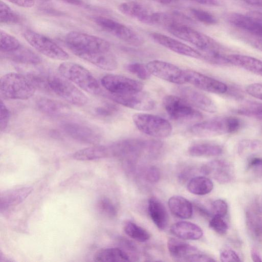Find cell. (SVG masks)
I'll return each mask as SVG.
<instances>
[{
  "mask_svg": "<svg viewBox=\"0 0 262 262\" xmlns=\"http://www.w3.org/2000/svg\"><path fill=\"white\" fill-rule=\"evenodd\" d=\"M38 88L51 92L67 102L79 106L85 104L86 96L61 75L42 73Z\"/></svg>",
  "mask_w": 262,
  "mask_h": 262,
  "instance_id": "obj_1",
  "label": "cell"
},
{
  "mask_svg": "<svg viewBox=\"0 0 262 262\" xmlns=\"http://www.w3.org/2000/svg\"><path fill=\"white\" fill-rule=\"evenodd\" d=\"M35 90L31 81L21 74L11 72L1 78L0 92L5 98L26 100L34 95Z\"/></svg>",
  "mask_w": 262,
  "mask_h": 262,
  "instance_id": "obj_2",
  "label": "cell"
},
{
  "mask_svg": "<svg viewBox=\"0 0 262 262\" xmlns=\"http://www.w3.org/2000/svg\"><path fill=\"white\" fill-rule=\"evenodd\" d=\"M241 126L239 119L233 117H217L198 122L190 127V132L199 137H213L234 133Z\"/></svg>",
  "mask_w": 262,
  "mask_h": 262,
  "instance_id": "obj_3",
  "label": "cell"
},
{
  "mask_svg": "<svg viewBox=\"0 0 262 262\" xmlns=\"http://www.w3.org/2000/svg\"><path fill=\"white\" fill-rule=\"evenodd\" d=\"M108 146L110 156L120 158H134L143 153L158 151L162 143L157 140L128 139L114 143Z\"/></svg>",
  "mask_w": 262,
  "mask_h": 262,
  "instance_id": "obj_4",
  "label": "cell"
},
{
  "mask_svg": "<svg viewBox=\"0 0 262 262\" xmlns=\"http://www.w3.org/2000/svg\"><path fill=\"white\" fill-rule=\"evenodd\" d=\"M58 71L62 76L88 93L99 94L101 92L100 84L95 77L79 64L71 62L61 63L58 67Z\"/></svg>",
  "mask_w": 262,
  "mask_h": 262,
  "instance_id": "obj_5",
  "label": "cell"
},
{
  "mask_svg": "<svg viewBox=\"0 0 262 262\" xmlns=\"http://www.w3.org/2000/svg\"><path fill=\"white\" fill-rule=\"evenodd\" d=\"M66 42L74 54L78 52H105L110 49V44L107 40L77 31L69 32L66 37Z\"/></svg>",
  "mask_w": 262,
  "mask_h": 262,
  "instance_id": "obj_6",
  "label": "cell"
},
{
  "mask_svg": "<svg viewBox=\"0 0 262 262\" xmlns=\"http://www.w3.org/2000/svg\"><path fill=\"white\" fill-rule=\"evenodd\" d=\"M132 119L137 128L143 133L157 138L168 137L172 127L166 119L157 115L146 113H136Z\"/></svg>",
  "mask_w": 262,
  "mask_h": 262,
  "instance_id": "obj_7",
  "label": "cell"
},
{
  "mask_svg": "<svg viewBox=\"0 0 262 262\" xmlns=\"http://www.w3.org/2000/svg\"><path fill=\"white\" fill-rule=\"evenodd\" d=\"M163 106L171 119L178 121L192 122L201 120L203 115L181 97L165 96Z\"/></svg>",
  "mask_w": 262,
  "mask_h": 262,
  "instance_id": "obj_8",
  "label": "cell"
},
{
  "mask_svg": "<svg viewBox=\"0 0 262 262\" xmlns=\"http://www.w3.org/2000/svg\"><path fill=\"white\" fill-rule=\"evenodd\" d=\"M167 30L173 36L194 45L200 53L222 46L209 36L186 25L173 26Z\"/></svg>",
  "mask_w": 262,
  "mask_h": 262,
  "instance_id": "obj_9",
  "label": "cell"
},
{
  "mask_svg": "<svg viewBox=\"0 0 262 262\" xmlns=\"http://www.w3.org/2000/svg\"><path fill=\"white\" fill-rule=\"evenodd\" d=\"M93 20L103 30L130 45L138 47L144 42L141 35L122 23L103 16L95 17Z\"/></svg>",
  "mask_w": 262,
  "mask_h": 262,
  "instance_id": "obj_10",
  "label": "cell"
},
{
  "mask_svg": "<svg viewBox=\"0 0 262 262\" xmlns=\"http://www.w3.org/2000/svg\"><path fill=\"white\" fill-rule=\"evenodd\" d=\"M24 37L35 49L42 54L55 60H64L69 54L49 37L38 33L27 30Z\"/></svg>",
  "mask_w": 262,
  "mask_h": 262,
  "instance_id": "obj_11",
  "label": "cell"
},
{
  "mask_svg": "<svg viewBox=\"0 0 262 262\" xmlns=\"http://www.w3.org/2000/svg\"><path fill=\"white\" fill-rule=\"evenodd\" d=\"M226 18L234 27L262 38V12L256 11L246 14L232 12L228 13Z\"/></svg>",
  "mask_w": 262,
  "mask_h": 262,
  "instance_id": "obj_12",
  "label": "cell"
},
{
  "mask_svg": "<svg viewBox=\"0 0 262 262\" xmlns=\"http://www.w3.org/2000/svg\"><path fill=\"white\" fill-rule=\"evenodd\" d=\"M61 128L69 137L84 143L97 144L102 138V133L97 127L82 122H64Z\"/></svg>",
  "mask_w": 262,
  "mask_h": 262,
  "instance_id": "obj_13",
  "label": "cell"
},
{
  "mask_svg": "<svg viewBox=\"0 0 262 262\" xmlns=\"http://www.w3.org/2000/svg\"><path fill=\"white\" fill-rule=\"evenodd\" d=\"M102 86L111 94H123L142 91L143 84L139 81L116 74H107L101 79Z\"/></svg>",
  "mask_w": 262,
  "mask_h": 262,
  "instance_id": "obj_14",
  "label": "cell"
},
{
  "mask_svg": "<svg viewBox=\"0 0 262 262\" xmlns=\"http://www.w3.org/2000/svg\"><path fill=\"white\" fill-rule=\"evenodd\" d=\"M108 96L115 102L136 110L148 111L155 107L153 98L142 90L123 94H109Z\"/></svg>",
  "mask_w": 262,
  "mask_h": 262,
  "instance_id": "obj_15",
  "label": "cell"
},
{
  "mask_svg": "<svg viewBox=\"0 0 262 262\" xmlns=\"http://www.w3.org/2000/svg\"><path fill=\"white\" fill-rule=\"evenodd\" d=\"M146 65L150 73L159 78L177 84L186 82L184 70L172 63L154 60Z\"/></svg>",
  "mask_w": 262,
  "mask_h": 262,
  "instance_id": "obj_16",
  "label": "cell"
},
{
  "mask_svg": "<svg viewBox=\"0 0 262 262\" xmlns=\"http://www.w3.org/2000/svg\"><path fill=\"white\" fill-rule=\"evenodd\" d=\"M167 248L171 256L177 261L203 262L205 255L194 246L174 238L167 241Z\"/></svg>",
  "mask_w": 262,
  "mask_h": 262,
  "instance_id": "obj_17",
  "label": "cell"
},
{
  "mask_svg": "<svg viewBox=\"0 0 262 262\" xmlns=\"http://www.w3.org/2000/svg\"><path fill=\"white\" fill-rule=\"evenodd\" d=\"M184 72L186 82L200 90L217 94H224L228 90L227 85L218 80L192 70Z\"/></svg>",
  "mask_w": 262,
  "mask_h": 262,
  "instance_id": "obj_18",
  "label": "cell"
},
{
  "mask_svg": "<svg viewBox=\"0 0 262 262\" xmlns=\"http://www.w3.org/2000/svg\"><path fill=\"white\" fill-rule=\"evenodd\" d=\"M123 14L147 25H155L157 12L145 5L136 1H128L118 6Z\"/></svg>",
  "mask_w": 262,
  "mask_h": 262,
  "instance_id": "obj_19",
  "label": "cell"
},
{
  "mask_svg": "<svg viewBox=\"0 0 262 262\" xmlns=\"http://www.w3.org/2000/svg\"><path fill=\"white\" fill-rule=\"evenodd\" d=\"M178 88L177 92L180 97L193 106L210 113L216 111L217 107L214 101L204 93L187 86Z\"/></svg>",
  "mask_w": 262,
  "mask_h": 262,
  "instance_id": "obj_20",
  "label": "cell"
},
{
  "mask_svg": "<svg viewBox=\"0 0 262 262\" xmlns=\"http://www.w3.org/2000/svg\"><path fill=\"white\" fill-rule=\"evenodd\" d=\"M150 36L156 43L177 54L195 58L202 57L199 51L174 38L156 32L151 33Z\"/></svg>",
  "mask_w": 262,
  "mask_h": 262,
  "instance_id": "obj_21",
  "label": "cell"
},
{
  "mask_svg": "<svg viewBox=\"0 0 262 262\" xmlns=\"http://www.w3.org/2000/svg\"><path fill=\"white\" fill-rule=\"evenodd\" d=\"M75 55L105 71H114L118 63L115 56L110 51L105 52H78Z\"/></svg>",
  "mask_w": 262,
  "mask_h": 262,
  "instance_id": "obj_22",
  "label": "cell"
},
{
  "mask_svg": "<svg viewBox=\"0 0 262 262\" xmlns=\"http://www.w3.org/2000/svg\"><path fill=\"white\" fill-rule=\"evenodd\" d=\"M200 171L205 176H211L220 183H227L232 177L229 165L222 160H214L204 164Z\"/></svg>",
  "mask_w": 262,
  "mask_h": 262,
  "instance_id": "obj_23",
  "label": "cell"
},
{
  "mask_svg": "<svg viewBox=\"0 0 262 262\" xmlns=\"http://www.w3.org/2000/svg\"><path fill=\"white\" fill-rule=\"evenodd\" d=\"M33 188L21 186L4 191L1 194V211H6L23 202L31 193Z\"/></svg>",
  "mask_w": 262,
  "mask_h": 262,
  "instance_id": "obj_24",
  "label": "cell"
},
{
  "mask_svg": "<svg viewBox=\"0 0 262 262\" xmlns=\"http://www.w3.org/2000/svg\"><path fill=\"white\" fill-rule=\"evenodd\" d=\"M36 105L40 112L52 117L66 116L71 113V108L67 104L46 97L38 99Z\"/></svg>",
  "mask_w": 262,
  "mask_h": 262,
  "instance_id": "obj_25",
  "label": "cell"
},
{
  "mask_svg": "<svg viewBox=\"0 0 262 262\" xmlns=\"http://www.w3.org/2000/svg\"><path fill=\"white\" fill-rule=\"evenodd\" d=\"M170 232L177 237L187 240L199 239L203 234L199 226L188 222H179L172 224Z\"/></svg>",
  "mask_w": 262,
  "mask_h": 262,
  "instance_id": "obj_26",
  "label": "cell"
},
{
  "mask_svg": "<svg viewBox=\"0 0 262 262\" xmlns=\"http://www.w3.org/2000/svg\"><path fill=\"white\" fill-rule=\"evenodd\" d=\"M227 58L230 64L262 76V61L254 57L241 54H228Z\"/></svg>",
  "mask_w": 262,
  "mask_h": 262,
  "instance_id": "obj_27",
  "label": "cell"
},
{
  "mask_svg": "<svg viewBox=\"0 0 262 262\" xmlns=\"http://www.w3.org/2000/svg\"><path fill=\"white\" fill-rule=\"evenodd\" d=\"M148 210L156 226L160 230L165 229L168 224V214L164 205L156 198L151 197L148 200Z\"/></svg>",
  "mask_w": 262,
  "mask_h": 262,
  "instance_id": "obj_28",
  "label": "cell"
},
{
  "mask_svg": "<svg viewBox=\"0 0 262 262\" xmlns=\"http://www.w3.org/2000/svg\"><path fill=\"white\" fill-rule=\"evenodd\" d=\"M1 55L14 62L22 64L37 65L41 62L40 57L37 54L21 46L13 51L1 54Z\"/></svg>",
  "mask_w": 262,
  "mask_h": 262,
  "instance_id": "obj_29",
  "label": "cell"
},
{
  "mask_svg": "<svg viewBox=\"0 0 262 262\" xmlns=\"http://www.w3.org/2000/svg\"><path fill=\"white\" fill-rule=\"evenodd\" d=\"M168 205L171 213L177 217L187 219L192 216V204L183 196L174 195L171 197L168 200Z\"/></svg>",
  "mask_w": 262,
  "mask_h": 262,
  "instance_id": "obj_30",
  "label": "cell"
},
{
  "mask_svg": "<svg viewBox=\"0 0 262 262\" xmlns=\"http://www.w3.org/2000/svg\"><path fill=\"white\" fill-rule=\"evenodd\" d=\"M109 156L108 146L98 145L81 149L73 155L74 159L80 161L98 160Z\"/></svg>",
  "mask_w": 262,
  "mask_h": 262,
  "instance_id": "obj_31",
  "label": "cell"
},
{
  "mask_svg": "<svg viewBox=\"0 0 262 262\" xmlns=\"http://www.w3.org/2000/svg\"><path fill=\"white\" fill-rule=\"evenodd\" d=\"M95 261L100 262H125L130 261L129 255L119 248H109L98 251L95 256Z\"/></svg>",
  "mask_w": 262,
  "mask_h": 262,
  "instance_id": "obj_32",
  "label": "cell"
},
{
  "mask_svg": "<svg viewBox=\"0 0 262 262\" xmlns=\"http://www.w3.org/2000/svg\"><path fill=\"white\" fill-rule=\"evenodd\" d=\"M189 154L193 157H211L222 154V147L216 144L201 142L191 145L188 149Z\"/></svg>",
  "mask_w": 262,
  "mask_h": 262,
  "instance_id": "obj_33",
  "label": "cell"
},
{
  "mask_svg": "<svg viewBox=\"0 0 262 262\" xmlns=\"http://www.w3.org/2000/svg\"><path fill=\"white\" fill-rule=\"evenodd\" d=\"M188 190L196 195H205L210 193L213 188L212 182L207 177L198 176L193 177L187 184Z\"/></svg>",
  "mask_w": 262,
  "mask_h": 262,
  "instance_id": "obj_34",
  "label": "cell"
},
{
  "mask_svg": "<svg viewBox=\"0 0 262 262\" xmlns=\"http://www.w3.org/2000/svg\"><path fill=\"white\" fill-rule=\"evenodd\" d=\"M235 113L257 119L262 120V103L247 101L233 111Z\"/></svg>",
  "mask_w": 262,
  "mask_h": 262,
  "instance_id": "obj_35",
  "label": "cell"
},
{
  "mask_svg": "<svg viewBox=\"0 0 262 262\" xmlns=\"http://www.w3.org/2000/svg\"><path fill=\"white\" fill-rule=\"evenodd\" d=\"M124 231L129 237L139 242H145L150 238L146 230L132 222L125 224Z\"/></svg>",
  "mask_w": 262,
  "mask_h": 262,
  "instance_id": "obj_36",
  "label": "cell"
},
{
  "mask_svg": "<svg viewBox=\"0 0 262 262\" xmlns=\"http://www.w3.org/2000/svg\"><path fill=\"white\" fill-rule=\"evenodd\" d=\"M21 46L19 40L6 32L0 31V50L1 54L13 51Z\"/></svg>",
  "mask_w": 262,
  "mask_h": 262,
  "instance_id": "obj_37",
  "label": "cell"
},
{
  "mask_svg": "<svg viewBox=\"0 0 262 262\" xmlns=\"http://www.w3.org/2000/svg\"><path fill=\"white\" fill-rule=\"evenodd\" d=\"M19 16L13 11L6 3L0 2V21L1 24L8 25L16 24L19 23Z\"/></svg>",
  "mask_w": 262,
  "mask_h": 262,
  "instance_id": "obj_38",
  "label": "cell"
},
{
  "mask_svg": "<svg viewBox=\"0 0 262 262\" xmlns=\"http://www.w3.org/2000/svg\"><path fill=\"white\" fill-rule=\"evenodd\" d=\"M97 208L103 215L110 218L116 216L117 209L115 204L106 197L100 199L97 203Z\"/></svg>",
  "mask_w": 262,
  "mask_h": 262,
  "instance_id": "obj_39",
  "label": "cell"
},
{
  "mask_svg": "<svg viewBox=\"0 0 262 262\" xmlns=\"http://www.w3.org/2000/svg\"><path fill=\"white\" fill-rule=\"evenodd\" d=\"M190 11L195 19L203 24L213 25L217 23L216 17L206 11L200 9L191 8Z\"/></svg>",
  "mask_w": 262,
  "mask_h": 262,
  "instance_id": "obj_40",
  "label": "cell"
},
{
  "mask_svg": "<svg viewBox=\"0 0 262 262\" xmlns=\"http://www.w3.org/2000/svg\"><path fill=\"white\" fill-rule=\"evenodd\" d=\"M126 69L132 74L136 75L142 80H147L151 75L149 72L146 65L140 63H132L128 64Z\"/></svg>",
  "mask_w": 262,
  "mask_h": 262,
  "instance_id": "obj_41",
  "label": "cell"
},
{
  "mask_svg": "<svg viewBox=\"0 0 262 262\" xmlns=\"http://www.w3.org/2000/svg\"><path fill=\"white\" fill-rule=\"evenodd\" d=\"M118 106L112 103H106L98 106L95 109V113L97 116L107 118L115 116L119 112Z\"/></svg>",
  "mask_w": 262,
  "mask_h": 262,
  "instance_id": "obj_42",
  "label": "cell"
},
{
  "mask_svg": "<svg viewBox=\"0 0 262 262\" xmlns=\"http://www.w3.org/2000/svg\"><path fill=\"white\" fill-rule=\"evenodd\" d=\"M209 225L211 229L221 234H225L228 229V224L223 217L217 215H213L211 217Z\"/></svg>",
  "mask_w": 262,
  "mask_h": 262,
  "instance_id": "obj_43",
  "label": "cell"
},
{
  "mask_svg": "<svg viewBox=\"0 0 262 262\" xmlns=\"http://www.w3.org/2000/svg\"><path fill=\"white\" fill-rule=\"evenodd\" d=\"M228 204L223 200L218 199L214 201L211 205V213L213 215L224 217L228 212Z\"/></svg>",
  "mask_w": 262,
  "mask_h": 262,
  "instance_id": "obj_44",
  "label": "cell"
},
{
  "mask_svg": "<svg viewBox=\"0 0 262 262\" xmlns=\"http://www.w3.org/2000/svg\"><path fill=\"white\" fill-rule=\"evenodd\" d=\"M0 112V129L2 132L7 127L10 117V111L2 100H1Z\"/></svg>",
  "mask_w": 262,
  "mask_h": 262,
  "instance_id": "obj_45",
  "label": "cell"
},
{
  "mask_svg": "<svg viewBox=\"0 0 262 262\" xmlns=\"http://www.w3.org/2000/svg\"><path fill=\"white\" fill-rule=\"evenodd\" d=\"M246 91L249 95L262 100V83H253L247 86Z\"/></svg>",
  "mask_w": 262,
  "mask_h": 262,
  "instance_id": "obj_46",
  "label": "cell"
},
{
  "mask_svg": "<svg viewBox=\"0 0 262 262\" xmlns=\"http://www.w3.org/2000/svg\"><path fill=\"white\" fill-rule=\"evenodd\" d=\"M145 178L149 183H157L160 178L159 169L155 166H150L145 172Z\"/></svg>",
  "mask_w": 262,
  "mask_h": 262,
  "instance_id": "obj_47",
  "label": "cell"
},
{
  "mask_svg": "<svg viewBox=\"0 0 262 262\" xmlns=\"http://www.w3.org/2000/svg\"><path fill=\"white\" fill-rule=\"evenodd\" d=\"M220 259L223 262L241 261L238 254L231 249H224L220 252Z\"/></svg>",
  "mask_w": 262,
  "mask_h": 262,
  "instance_id": "obj_48",
  "label": "cell"
},
{
  "mask_svg": "<svg viewBox=\"0 0 262 262\" xmlns=\"http://www.w3.org/2000/svg\"><path fill=\"white\" fill-rule=\"evenodd\" d=\"M11 3L24 8L32 7L34 4V0H6Z\"/></svg>",
  "mask_w": 262,
  "mask_h": 262,
  "instance_id": "obj_49",
  "label": "cell"
},
{
  "mask_svg": "<svg viewBox=\"0 0 262 262\" xmlns=\"http://www.w3.org/2000/svg\"><path fill=\"white\" fill-rule=\"evenodd\" d=\"M248 41L254 48L262 51V38L255 37L248 39Z\"/></svg>",
  "mask_w": 262,
  "mask_h": 262,
  "instance_id": "obj_50",
  "label": "cell"
},
{
  "mask_svg": "<svg viewBox=\"0 0 262 262\" xmlns=\"http://www.w3.org/2000/svg\"><path fill=\"white\" fill-rule=\"evenodd\" d=\"M202 5L217 6L221 4L220 0H189Z\"/></svg>",
  "mask_w": 262,
  "mask_h": 262,
  "instance_id": "obj_51",
  "label": "cell"
},
{
  "mask_svg": "<svg viewBox=\"0 0 262 262\" xmlns=\"http://www.w3.org/2000/svg\"><path fill=\"white\" fill-rule=\"evenodd\" d=\"M195 208L197 211L204 216L209 217L212 215L206 208L204 206L201 205V204H195Z\"/></svg>",
  "mask_w": 262,
  "mask_h": 262,
  "instance_id": "obj_52",
  "label": "cell"
},
{
  "mask_svg": "<svg viewBox=\"0 0 262 262\" xmlns=\"http://www.w3.org/2000/svg\"><path fill=\"white\" fill-rule=\"evenodd\" d=\"M249 166L250 167L262 166V158H253L251 159L249 162Z\"/></svg>",
  "mask_w": 262,
  "mask_h": 262,
  "instance_id": "obj_53",
  "label": "cell"
},
{
  "mask_svg": "<svg viewBox=\"0 0 262 262\" xmlns=\"http://www.w3.org/2000/svg\"><path fill=\"white\" fill-rule=\"evenodd\" d=\"M251 256L252 259V260L255 262H261L262 259L259 255V254L257 253V251L255 249H252L251 251Z\"/></svg>",
  "mask_w": 262,
  "mask_h": 262,
  "instance_id": "obj_54",
  "label": "cell"
},
{
  "mask_svg": "<svg viewBox=\"0 0 262 262\" xmlns=\"http://www.w3.org/2000/svg\"><path fill=\"white\" fill-rule=\"evenodd\" d=\"M248 4L262 7V0H241Z\"/></svg>",
  "mask_w": 262,
  "mask_h": 262,
  "instance_id": "obj_55",
  "label": "cell"
},
{
  "mask_svg": "<svg viewBox=\"0 0 262 262\" xmlns=\"http://www.w3.org/2000/svg\"><path fill=\"white\" fill-rule=\"evenodd\" d=\"M61 1L66 2L67 3H69V4H72V5H79L81 4V0H61Z\"/></svg>",
  "mask_w": 262,
  "mask_h": 262,
  "instance_id": "obj_56",
  "label": "cell"
},
{
  "mask_svg": "<svg viewBox=\"0 0 262 262\" xmlns=\"http://www.w3.org/2000/svg\"><path fill=\"white\" fill-rule=\"evenodd\" d=\"M163 4H169L176 2L177 0H154Z\"/></svg>",
  "mask_w": 262,
  "mask_h": 262,
  "instance_id": "obj_57",
  "label": "cell"
}]
</instances>
